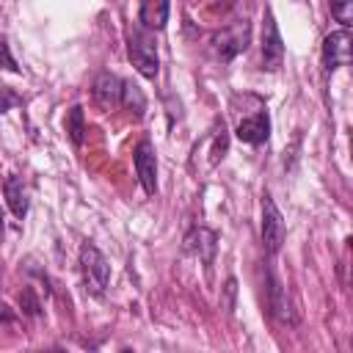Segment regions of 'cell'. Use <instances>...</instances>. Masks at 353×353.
Returning a JSON list of instances; mask_svg holds the SVG:
<instances>
[{"label": "cell", "mask_w": 353, "mask_h": 353, "mask_svg": "<svg viewBox=\"0 0 353 353\" xmlns=\"http://www.w3.org/2000/svg\"><path fill=\"white\" fill-rule=\"evenodd\" d=\"M127 52H130L132 66H135L143 77H149V80L157 77V69H160V61H157V41H154V36H152L149 28H143V25L130 28V33H127Z\"/></svg>", "instance_id": "6da1fadb"}, {"label": "cell", "mask_w": 353, "mask_h": 353, "mask_svg": "<svg viewBox=\"0 0 353 353\" xmlns=\"http://www.w3.org/2000/svg\"><path fill=\"white\" fill-rule=\"evenodd\" d=\"M80 270H83L85 290L94 298H102V292H105V287L110 281V265H108L105 254L94 243H83V248H80Z\"/></svg>", "instance_id": "7a4b0ae2"}, {"label": "cell", "mask_w": 353, "mask_h": 353, "mask_svg": "<svg viewBox=\"0 0 353 353\" xmlns=\"http://www.w3.org/2000/svg\"><path fill=\"white\" fill-rule=\"evenodd\" d=\"M284 234H287L284 218H281L276 201L265 193V196H262V245H265V251H268L270 256H276V254L281 251Z\"/></svg>", "instance_id": "3957f363"}, {"label": "cell", "mask_w": 353, "mask_h": 353, "mask_svg": "<svg viewBox=\"0 0 353 353\" xmlns=\"http://www.w3.org/2000/svg\"><path fill=\"white\" fill-rule=\"evenodd\" d=\"M350 58H353V36H350L347 28L334 30L323 39V66H325V72L347 66Z\"/></svg>", "instance_id": "277c9868"}, {"label": "cell", "mask_w": 353, "mask_h": 353, "mask_svg": "<svg viewBox=\"0 0 353 353\" xmlns=\"http://www.w3.org/2000/svg\"><path fill=\"white\" fill-rule=\"evenodd\" d=\"M248 36H251L248 22H237V25H232V28H226V30L212 36V50H215V55L221 61H232L237 52H243L248 47Z\"/></svg>", "instance_id": "5b68a950"}, {"label": "cell", "mask_w": 353, "mask_h": 353, "mask_svg": "<svg viewBox=\"0 0 353 353\" xmlns=\"http://www.w3.org/2000/svg\"><path fill=\"white\" fill-rule=\"evenodd\" d=\"M281 61H284V41H281V33H279L273 14L268 11L265 25H262V63H265V69L276 72L281 66Z\"/></svg>", "instance_id": "8992f818"}, {"label": "cell", "mask_w": 353, "mask_h": 353, "mask_svg": "<svg viewBox=\"0 0 353 353\" xmlns=\"http://www.w3.org/2000/svg\"><path fill=\"white\" fill-rule=\"evenodd\" d=\"M132 163H135V171H138V179L143 185V190L149 196L157 193V157H154V149L149 141H141L132 152Z\"/></svg>", "instance_id": "52a82bcc"}, {"label": "cell", "mask_w": 353, "mask_h": 353, "mask_svg": "<svg viewBox=\"0 0 353 353\" xmlns=\"http://www.w3.org/2000/svg\"><path fill=\"white\" fill-rule=\"evenodd\" d=\"M94 102L102 110H110L121 102V80L110 72H99L94 80Z\"/></svg>", "instance_id": "ba28073f"}, {"label": "cell", "mask_w": 353, "mask_h": 353, "mask_svg": "<svg viewBox=\"0 0 353 353\" xmlns=\"http://www.w3.org/2000/svg\"><path fill=\"white\" fill-rule=\"evenodd\" d=\"M268 135H270V119H268L265 110H259V113H254V116H248V119H243L237 124V138L243 143L259 146V143L268 141Z\"/></svg>", "instance_id": "9c48e42d"}, {"label": "cell", "mask_w": 353, "mask_h": 353, "mask_svg": "<svg viewBox=\"0 0 353 353\" xmlns=\"http://www.w3.org/2000/svg\"><path fill=\"white\" fill-rule=\"evenodd\" d=\"M215 232H210V229H204V226H196V229H190V234L185 237V248L190 251V254H196L204 265H210L212 262V256H215Z\"/></svg>", "instance_id": "30bf717a"}, {"label": "cell", "mask_w": 353, "mask_h": 353, "mask_svg": "<svg viewBox=\"0 0 353 353\" xmlns=\"http://www.w3.org/2000/svg\"><path fill=\"white\" fill-rule=\"evenodd\" d=\"M268 292H270V312H273V317L276 320H281V323H295V312H292V303H290V298H287V290L281 287V281L270 273V287H268Z\"/></svg>", "instance_id": "8fae6325"}, {"label": "cell", "mask_w": 353, "mask_h": 353, "mask_svg": "<svg viewBox=\"0 0 353 353\" xmlns=\"http://www.w3.org/2000/svg\"><path fill=\"white\" fill-rule=\"evenodd\" d=\"M138 19L149 30H163L168 22V0H141Z\"/></svg>", "instance_id": "7c38bea8"}, {"label": "cell", "mask_w": 353, "mask_h": 353, "mask_svg": "<svg viewBox=\"0 0 353 353\" xmlns=\"http://www.w3.org/2000/svg\"><path fill=\"white\" fill-rule=\"evenodd\" d=\"M3 193H6V201H8L11 212H14L17 218H25V215H28V190H25L22 176L11 174V176L6 179V185H3Z\"/></svg>", "instance_id": "4fadbf2b"}, {"label": "cell", "mask_w": 353, "mask_h": 353, "mask_svg": "<svg viewBox=\"0 0 353 353\" xmlns=\"http://www.w3.org/2000/svg\"><path fill=\"white\" fill-rule=\"evenodd\" d=\"M121 105L132 113V119H141L146 110V97L132 80H121Z\"/></svg>", "instance_id": "5bb4252c"}, {"label": "cell", "mask_w": 353, "mask_h": 353, "mask_svg": "<svg viewBox=\"0 0 353 353\" xmlns=\"http://www.w3.org/2000/svg\"><path fill=\"white\" fill-rule=\"evenodd\" d=\"M66 132L72 138L74 146H83V132H85V124H83V108L74 105L69 113H66Z\"/></svg>", "instance_id": "9a60e30c"}, {"label": "cell", "mask_w": 353, "mask_h": 353, "mask_svg": "<svg viewBox=\"0 0 353 353\" xmlns=\"http://www.w3.org/2000/svg\"><path fill=\"white\" fill-rule=\"evenodd\" d=\"M331 14L336 22H342V28H350L353 22V0H331Z\"/></svg>", "instance_id": "2e32d148"}, {"label": "cell", "mask_w": 353, "mask_h": 353, "mask_svg": "<svg viewBox=\"0 0 353 353\" xmlns=\"http://www.w3.org/2000/svg\"><path fill=\"white\" fill-rule=\"evenodd\" d=\"M19 306H22V312H25V314H30V317H36V314H39V309H41L30 287H25V290L19 292Z\"/></svg>", "instance_id": "e0dca14e"}, {"label": "cell", "mask_w": 353, "mask_h": 353, "mask_svg": "<svg viewBox=\"0 0 353 353\" xmlns=\"http://www.w3.org/2000/svg\"><path fill=\"white\" fill-rule=\"evenodd\" d=\"M17 105H22V97H19L14 88H8V85H0V113L11 110V108H17Z\"/></svg>", "instance_id": "ac0fdd59"}, {"label": "cell", "mask_w": 353, "mask_h": 353, "mask_svg": "<svg viewBox=\"0 0 353 353\" xmlns=\"http://www.w3.org/2000/svg\"><path fill=\"white\" fill-rule=\"evenodd\" d=\"M0 66L8 69V72H19V66H17V61H14L11 50H8V39L6 36H0Z\"/></svg>", "instance_id": "d6986e66"}, {"label": "cell", "mask_w": 353, "mask_h": 353, "mask_svg": "<svg viewBox=\"0 0 353 353\" xmlns=\"http://www.w3.org/2000/svg\"><path fill=\"white\" fill-rule=\"evenodd\" d=\"M14 320H17V312L6 301H0V323H14Z\"/></svg>", "instance_id": "ffe728a7"}, {"label": "cell", "mask_w": 353, "mask_h": 353, "mask_svg": "<svg viewBox=\"0 0 353 353\" xmlns=\"http://www.w3.org/2000/svg\"><path fill=\"white\" fill-rule=\"evenodd\" d=\"M0 226H3V215H0Z\"/></svg>", "instance_id": "44dd1931"}]
</instances>
